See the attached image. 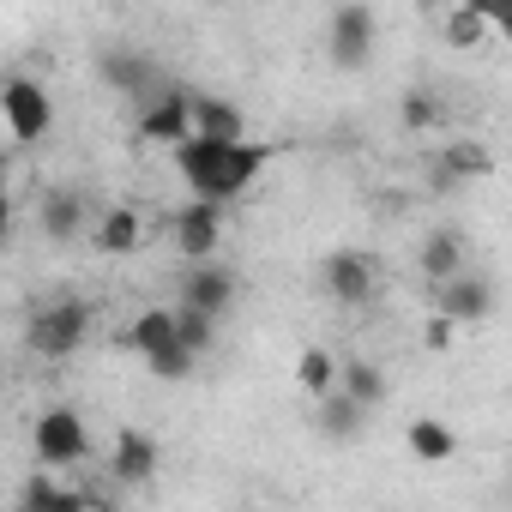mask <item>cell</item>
Listing matches in <instances>:
<instances>
[{
  "label": "cell",
  "instance_id": "cell-21",
  "mask_svg": "<svg viewBox=\"0 0 512 512\" xmlns=\"http://www.w3.org/2000/svg\"><path fill=\"white\" fill-rule=\"evenodd\" d=\"M127 344H133V350H139L145 362H151L157 350L181 344V338H175V308H145V314H139V320L127 326Z\"/></svg>",
  "mask_w": 512,
  "mask_h": 512
},
{
  "label": "cell",
  "instance_id": "cell-18",
  "mask_svg": "<svg viewBox=\"0 0 512 512\" xmlns=\"http://www.w3.org/2000/svg\"><path fill=\"white\" fill-rule=\"evenodd\" d=\"M440 37H446L452 49H482V43L494 37V19H488L482 0H470V7H446V13H440Z\"/></svg>",
  "mask_w": 512,
  "mask_h": 512
},
{
  "label": "cell",
  "instance_id": "cell-24",
  "mask_svg": "<svg viewBox=\"0 0 512 512\" xmlns=\"http://www.w3.org/2000/svg\"><path fill=\"white\" fill-rule=\"evenodd\" d=\"M398 121H404V133H434V127L446 121V103H440L428 85H410V91L398 97Z\"/></svg>",
  "mask_w": 512,
  "mask_h": 512
},
{
  "label": "cell",
  "instance_id": "cell-25",
  "mask_svg": "<svg viewBox=\"0 0 512 512\" xmlns=\"http://www.w3.org/2000/svg\"><path fill=\"white\" fill-rule=\"evenodd\" d=\"M19 512H103V506H91V500H79V494H61L49 476H37L31 488H25V506Z\"/></svg>",
  "mask_w": 512,
  "mask_h": 512
},
{
  "label": "cell",
  "instance_id": "cell-26",
  "mask_svg": "<svg viewBox=\"0 0 512 512\" xmlns=\"http://www.w3.org/2000/svg\"><path fill=\"white\" fill-rule=\"evenodd\" d=\"M175 338H181L193 356H205V350L217 344V320H205V314H193V308L175 302Z\"/></svg>",
  "mask_w": 512,
  "mask_h": 512
},
{
  "label": "cell",
  "instance_id": "cell-7",
  "mask_svg": "<svg viewBox=\"0 0 512 512\" xmlns=\"http://www.w3.org/2000/svg\"><path fill=\"white\" fill-rule=\"evenodd\" d=\"M320 284L338 308H368L374 290H380V266H374V253H356V247H338L332 260L320 266Z\"/></svg>",
  "mask_w": 512,
  "mask_h": 512
},
{
  "label": "cell",
  "instance_id": "cell-1",
  "mask_svg": "<svg viewBox=\"0 0 512 512\" xmlns=\"http://www.w3.org/2000/svg\"><path fill=\"white\" fill-rule=\"evenodd\" d=\"M278 157V145H253V139H187L181 151H175V175L187 181V193L193 199H205V205H229V199H241L253 181H260V169Z\"/></svg>",
  "mask_w": 512,
  "mask_h": 512
},
{
  "label": "cell",
  "instance_id": "cell-28",
  "mask_svg": "<svg viewBox=\"0 0 512 512\" xmlns=\"http://www.w3.org/2000/svg\"><path fill=\"white\" fill-rule=\"evenodd\" d=\"M452 332H458V326H452L446 314H434V320H428V332H422V344H428V350H452Z\"/></svg>",
  "mask_w": 512,
  "mask_h": 512
},
{
  "label": "cell",
  "instance_id": "cell-17",
  "mask_svg": "<svg viewBox=\"0 0 512 512\" xmlns=\"http://www.w3.org/2000/svg\"><path fill=\"white\" fill-rule=\"evenodd\" d=\"M91 235H97V241H91L97 253L121 260V253H133V247L145 241V223H139V211H133V205H109V211L91 223Z\"/></svg>",
  "mask_w": 512,
  "mask_h": 512
},
{
  "label": "cell",
  "instance_id": "cell-8",
  "mask_svg": "<svg viewBox=\"0 0 512 512\" xmlns=\"http://www.w3.org/2000/svg\"><path fill=\"white\" fill-rule=\"evenodd\" d=\"M97 79L109 85V91H121V97H133L139 109L163 91V79H157V61L145 55V49H103L97 55Z\"/></svg>",
  "mask_w": 512,
  "mask_h": 512
},
{
  "label": "cell",
  "instance_id": "cell-14",
  "mask_svg": "<svg viewBox=\"0 0 512 512\" xmlns=\"http://www.w3.org/2000/svg\"><path fill=\"white\" fill-rule=\"evenodd\" d=\"M416 266H422L428 290H440V284L464 278V235H458V229H434V235H422V247H416Z\"/></svg>",
  "mask_w": 512,
  "mask_h": 512
},
{
  "label": "cell",
  "instance_id": "cell-5",
  "mask_svg": "<svg viewBox=\"0 0 512 512\" xmlns=\"http://www.w3.org/2000/svg\"><path fill=\"white\" fill-rule=\"evenodd\" d=\"M0 115H7V133H13L19 145L43 139V133L55 127V103H49V91H43L37 79H25V73H7V85H0Z\"/></svg>",
  "mask_w": 512,
  "mask_h": 512
},
{
  "label": "cell",
  "instance_id": "cell-11",
  "mask_svg": "<svg viewBox=\"0 0 512 512\" xmlns=\"http://www.w3.org/2000/svg\"><path fill=\"white\" fill-rule=\"evenodd\" d=\"M428 296H434V314H446L452 326H482L494 314V284L482 272H464V278H452V284H440Z\"/></svg>",
  "mask_w": 512,
  "mask_h": 512
},
{
  "label": "cell",
  "instance_id": "cell-6",
  "mask_svg": "<svg viewBox=\"0 0 512 512\" xmlns=\"http://www.w3.org/2000/svg\"><path fill=\"white\" fill-rule=\"evenodd\" d=\"M374 31H380L374 7H338L332 25H326V55H332V67H338V73H362V67L374 61Z\"/></svg>",
  "mask_w": 512,
  "mask_h": 512
},
{
  "label": "cell",
  "instance_id": "cell-19",
  "mask_svg": "<svg viewBox=\"0 0 512 512\" xmlns=\"http://www.w3.org/2000/svg\"><path fill=\"white\" fill-rule=\"evenodd\" d=\"M338 392H344V398H356L362 410H380L392 386H386V368H380V362L350 356V362H344V374H338Z\"/></svg>",
  "mask_w": 512,
  "mask_h": 512
},
{
  "label": "cell",
  "instance_id": "cell-12",
  "mask_svg": "<svg viewBox=\"0 0 512 512\" xmlns=\"http://www.w3.org/2000/svg\"><path fill=\"white\" fill-rule=\"evenodd\" d=\"M223 241V205H205V199H187L175 211V247L187 253V266H205Z\"/></svg>",
  "mask_w": 512,
  "mask_h": 512
},
{
  "label": "cell",
  "instance_id": "cell-27",
  "mask_svg": "<svg viewBox=\"0 0 512 512\" xmlns=\"http://www.w3.org/2000/svg\"><path fill=\"white\" fill-rule=\"evenodd\" d=\"M193 368H199V356L187 344H169V350H157L145 362V374H157V380H193Z\"/></svg>",
  "mask_w": 512,
  "mask_h": 512
},
{
  "label": "cell",
  "instance_id": "cell-3",
  "mask_svg": "<svg viewBox=\"0 0 512 512\" xmlns=\"http://www.w3.org/2000/svg\"><path fill=\"white\" fill-rule=\"evenodd\" d=\"M193 139V91L187 85H163L145 109H139V145H169L181 151Z\"/></svg>",
  "mask_w": 512,
  "mask_h": 512
},
{
  "label": "cell",
  "instance_id": "cell-9",
  "mask_svg": "<svg viewBox=\"0 0 512 512\" xmlns=\"http://www.w3.org/2000/svg\"><path fill=\"white\" fill-rule=\"evenodd\" d=\"M235 302H241V278H235L229 266H217V260L187 266V278H181V308H193V314H205V320H223Z\"/></svg>",
  "mask_w": 512,
  "mask_h": 512
},
{
  "label": "cell",
  "instance_id": "cell-15",
  "mask_svg": "<svg viewBox=\"0 0 512 512\" xmlns=\"http://www.w3.org/2000/svg\"><path fill=\"white\" fill-rule=\"evenodd\" d=\"M494 169V157L476 145V139H452V145H440V157L428 163V175H434V187H458V181H482Z\"/></svg>",
  "mask_w": 512,
  "mask_h": 512
},
{
  "label": "cell",
  "instance_id": "cell-23",
  "mask_svg": "<svg viewBox=\"0 0 512 512\" xmlns=\"http://www.w3.org/2000/svg\"><path fill=\"white\" fill-rule=\"evenodd\" d=\"M338 374H344V362H332V356H326L320 344L296 356V386H302L308 398H320V404H326V398L338 392Z\"/></svg>",
  "mask_w": 512,
  "mask_h": 512
},
{
  "label": "cell",
  "instance_id": "cell-10",
  "mask_svg": "<svg viewBox=\"0 0 512 512\" xmlns=\"http://www.w3.org/2000/svg\"><path fill=\"white\" fill-rule=\"evenodd\" d=\"M157 470H163V446H157V434H145V428H121L115 446H109V476L127 482V488H151Z\"/></svg>",
  "mask_w": 512,
  "mask_h": 512
},
{
  "label": "cell",
  "instance_id": "cell-16",
  "mask_svg": "<svg viewBox=\"0 0 512 512\" xmlns=\"http://www.w3.org/2000/svg\"><path fill=\"white\" fill-rule=\"evenodd\" d=\"M193 139H247V121L229 97H211V91H193Z\"/></svg>",
  "mask_w": 512,
  "mask_h": 512
},
{
  "label": "cell",
  "instance_id": "cell-2",
  "mask_svg": "<svg viewBox=\"0 0 512 512\" xmlns=\"http://www.w3.org/2000/svg\"><path fill=\"white\" fill-rule=\"evenodd\" d=\"M91 332H97V308H91L85 296H55V302H43V308L31 314L25 344H31V356H43V362H67V356L85 350Z\"/></svg>",
  "mask_w": 512,
  "mask_h": 512
},
{
  "label": "cell",
  "instance_id": "cell-13",
  "mask_svg": "<svg viewBox=\"0 0 512 512\" xmlns=\"http://www.w3.org/2000/svg\"><path fill=\"white\" fill-rule=\"evenodd\" d=\"M85 223H91V205H85L79 187H43V199H37V229H43L55 247L79 241Z\"/></svg>",
  "mask_w": 512,
  "mask_h": 512
},
{
  "label": "cell",
  "instance_id": "cell-22",
  "mask_svg": "<svg viewBox=\"0 0 512 512\" xmlns=\"http://www.w3.org/2000/svg\"><path fill=\"white\" fill-rule=\"evenodd\" d=\"M404 440H410V452H416L422 464H440V458L458 452V434H452V422H440V416H416V422L404 428Z\"/></svg>",
  "mask_w": 512,
  "mask_h": 512
},
{
  "label": "cell",
  "instance_id": "cell-29",
  "mask_svg": "<svg viewBox=\"0 0 512 512\" xmlns=\"http://www.w3.org/2000/svg\"><path fill=\"white\" fill-rule=\"evenodd\" d=\"M488 19H494V37L512 43V0H506V7H488Z\"/></svg>",
  "mask_w": 512,
  "mask_h": 512
},
{
  "label": "cell",
  "instance_id": "cell-4",
  "mask_svg": "<svg viewBox=\"0 0 512 512\" xmlns=\"http://www.w3.org/2000/svg\"><path fill=\"white\" fill-rule=\"evenodd\" d=\"M37 458H43V470H73V464H85V458H91L85 416L67 410V404L43 410V416H37Z\"/></svg>",
  "mask_w": 512,
  "mask_h": 512
},
{
  "label": "cell",
  "instance_id": "cell-20",
  "mask_svg": "<svg viewBox=\"0 0 512 512\" xmlns=\"http://www.w3.org/2000/svg\"><path fill=\"white\" fill-rule=\"evenodd\" d=\"M368 416H374V410H362L356 398L332 392V398L320 404V434H326V440H338V446H356V440H362V428H368Z\"/></svg>",
  "mask_w": 512,
  "mask_h": 512
}]
</instances>
